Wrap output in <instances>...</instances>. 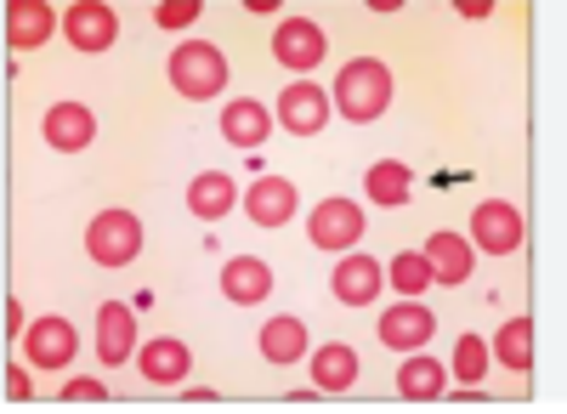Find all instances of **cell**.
I'll use <instances>...</instances> for the list:
<instances>
[{
    "mask_svg": "<svg viewBox=\"0 0 567 414\" xmlns=\"http://www.w3.org/2000/svg\"><path fill=\"white\" fill-rule=\"evenodd\" d=\"M23 330V307L18 301H7V335H18Z\"/></svg>",
    "mask_w": 567,
    "mask_h": 414,
    "instance_id": "obj_32",
    "label": "cell"
},
{
    "mask_svg": "<svg viewBox=\"0 0 567 414\" xmlns=\"http://www.w3.org/2000/svg\"><path fill=\"white\" fill-rule=\"evenodd\" d=\"M363 194L374 199V205H409V194H414V176H409V165H398V159H381V165H369V176H363Z\"/></svg>",
    "mask_w": 567,
    "mask_h": 414,
    "instance_id": "obj_22",
    "label": "cell"
},
{
    "mask_svg": "<svg viewBox=\"0 0 567 414\" xmlns=\"http://www.w3.org/2000/svg\"><path fill=\"white\" fill-rule=\"evenodd\" d=\"M136 370H142V381H154V386H176V381H187V346L182 341H148L136 352Z\"/></svg>",
    "mask_w": 567,
    "mask_h": 414,
    "instance_id": "obj_19",
    "label": "cell"
},
{
    "mask_svg": "<svg viewBox=\"0 0 567 414\" xmlns=\"http://www.w3.org/2000/svg\"><path fill=\"white\" fill-rule=\"evenodd\" d=\"M171 85L182 91V97L205 103V97H216V91L227 85V58L216 52L210 40H187V45L171 52Z\"/></svg>",
    "mask_w": 567,
    "mask_h": 414,
    "instance_id": "obj_2",
    "label": "cell"
},
{
    "mask_svg": "<svg viewBox=\"0 0 567 414\" xmlns=\"http://www.w3.org/2000/svg\"><path fill=\"white\" fill-rule=\"evenodd\" d=\"M272 58L290 69V74H312L323 63V29L307 23V18H284L272 29Z\"/></svg>",
    "mask_w": 567,
    "mask_h": 414,
    "instance_id": "obj_6",
    "label": "cell"
},
{
    "mask_svg": "<svg viewBox=\"0 0 567 414\" xmlns=\"http://www.w3.org/2000/svg\"><path fill=\"white\" fill-rule=\"evenodd\" d=\"M221 136H227L233 148H261L267 136H272V120H267L261 103L239 97V103H227V108H221Z\"/></svg>",
    "mask_w": 567,
    "mask_h": 414,
    "instance_id": "obj_17",
    "label": "cell"
},
{
    "mask_svg": "<svg viewBox=\"0 0 567 414\" xmlns=\"http://www.w3.org/2000/svg\"><path fill=\"white\" fill-rule=\"evenodd\" d=\"M221 290H227V301L256 307V301L272 296V267L256 261V256H233V261L221 267Z\"/></svg>",
    "mask_w": 567,
    "mask_h": 414,
    "instance_id": "obj_15",
    "label": "cell"
},
{
    "mask_svg": "<svg viewBox=\"0 0 567 414\" xmlns=\"http://www.w3.org/2000/svg\"><path fill=\"white\" fill-rule=\"evenodd\" d=\"M63 34L74 52H109V45L120 40V18L103 7V0H80V7L63 12Z\"/></svg>",
    "mask_w": 567,
    "mask_h": 414,
    "instance_id": "obj_7",
    "label": "cell"
},
{
    "mask_svg": "<svg viewBox=\"0 0 567 414\" xmlns=\"http://www.w3.org/2000/svg\"><path fill=\"white\" fill-rule=\"evenodd\" d=\"M312 381H318V392H352V381H358V352L341 346V341L318 346V352H312Z\"/></svg>",
    "mask_w": 567,
    "mask_h": 414,
    "instance_id": "obj_20",
    "label": "cell"
},
{
    "mask_svg": "<svg viewBox=\"0 0 567 414\" xmlns=\"http://www.w3.org/2000/svg\"><path fill=\"white\" fill-rule=\"evenodd\" d=\"M40 131L58 154H80V148H91V136H97V114H91L85 103H52Z\"/></svg>",
    "mask_w": 567,
    "mask_h": 414,
    "instance_id": "obj_9",
    "label": "cell"
},
{
    "mask_svg": "<svg viewBox=\"0 0 567 414\" xmlns=\"http://www.w3.org/2000/svg\"><path fill=\"white\" fill-rule=\"evenodd\" d=\"M159 29H187V23H199V0H165V7L154 12Z\"/></svg>",
    "mask_w": 567,
    "mask_h": 414,
    "instance_id": "obj_28",
    "label": "cell"
},
{
    "mask_svg": "<svg viewBox=\"0 0 567 414\" xmlns=\"http://www.w3.org/2000/svg\"><path fill=\"white\" fill-rule=\"evenodd\" d=\"M233 205H239V188H233V176H221V170H205V176H194V188H187V210H194V216H205V221L227 216Z\"/></svg>",
    "mask_w": 567,
    "mask_h": 414,
    "instance_id": "obj_21",
    "label": "cell"
},
{
    "mask_svg": "<svg viewBox=\"0 0 567 414\" xmlns=\"http://www.w3.org/2000/svg\"><path fill=\"white\" fill-rule=\"evenodd\" d=\"M494 352H499L505 370H516V375L534 370V324H528V318H505V330H499Z\"/></svg>",
    "mask_w": 567,
    "mask_h": 414,
    "instance_id": "obj_25",
    "label": "cell"
},
{
    "mask_svg": "<svg viewBox=\"0 0 567 414\" xmlns=\"http://www.w3.org/2000/svg\"><path fill=\"white\" fill-rule=\"evenodd\" d=\"M432 330H437V318L425 312L420 301H398V307H386V312H381V341H386V346H398V352L425 346V341H432Z\"/></svg>",
    "mask_w": 567,
    "mask_h": 414,
    "instance_id": "obj_13",
    "label": "cell"
},
{
    "mask_svg": "<svg viewBox=\"0 0 567 414\" xmlns=\"http://www.w3.org/2000/svg\"><path fill=\"white\" fill-rule=\"evenodd\" d=\"M454 375H460L465 386H477V381L488 375V341H483V335L465 330V335L454 341Z\"/></svg>",
    "mask_w": 567,
    "mask_h": 414,
    "instance_id": "obj_27",
    "label": "cell"
},
{
    "mask_svg": "<svg viewBox=\"0 0 567 414\" xmlns=\"http://www.w3.org/2000/svg\"><path fill=\"white\" fill-rule=\"evenodd\" d=\"M278 120H284V131L312 136L329 120V97H323L312 80H296V85H284V97H278Z\"/></svg>",
    "mask_w": 567,
    "mask_h": 414,
    "instance_id": "obj_10",
    "label": "cell"
},
{
    "mask_svg": "<svg viewBox=\"0 0 567 414\" xmlns=\"http://www.w3.org/2000/svg\"><path fill=\"white\" fill-rule=\"evenodd\" d=\"M494 7H488V0H460V18H488Z\"/></svg>",
    "mask_w": 567,
    "mask_h": 414,
    "instance_id": "obj_31",
    "label": "cell"
},
{
    "mask_svg": "<svg viewBox=\"0 0 567 414\" xmlns=\"http://www.w3.org/2000/svg\"><path fill=\"white\" fill-rule=\"evenodd\" d=\"M307 352V324L301 318H272V324H261V358L267 363H296Z\"/></svg>",
    "mask_w": 567,
    "mask_h": 414,
    "instance_id": "obj_24",
    "label": "cell"
},
{
    "mask_svg": "<svg viewBox=\"0 0 567 414\" xmlns=\"http://www.w3.org/2000/svg\"><path fill=\"white\" fill-rule=\"evenodd\" d=\"M336 108L347 120H358V125L381 120L392 108V69L381 58H352L341 69V80H336Z\"/></svg>",
    "mask_w": 567,
    "mask_h": 414,
    "instance_id": "obj_1",
    "label": "cell"
},
{
    "mask_svg": "<svg viewBox=\"0 0 567 414\" xmlns=\"http://www.w3.org/2000/svg\"><path fill=\"white\" fill-rule=\"evenodd\" d=\"M131 352H136V318H131V307L103 301L97 307V358H103V370L131 363Z\"/></svg>",
    "mask_w": 567,
    "mask_h": 414,
    "instance_id": "obj_11",
    "label": "cell"
},
{
    "mask_svg": "<svg viewBox=\"0 0 567 414\" xmlns=\"http://www.w3.org/2000/svg\"><path fill=\"white\" fill-rule=\"evenodd\" d=\"M63 397H69V403H97V397H103V381H69Z\"/></svg>",
    "mask_w": 567,
    "mask_h": 414,
    "instance_id": "obj_29",
    "label": "cell"
},
{
    "mask_svg": "<svg viewBox=\"0 0 567 414\" xmlns=\"http://www.w3.org/2000/svg\"><path fill=\"white\" fill-rule=\"evenodd\" d=\"M7 392H12V397H34V392H29V375H23V370H7Z\"/></svg>",
    "mask_w": 567,
    "mask_h": 414,
    "instance_id": "obj_30",
    "label": "cell"
},
{
    "mask_svg": "<svg viewBox=\"0 0 567 414\" xmlns=\"http://www.w3.org/2000/svg\"><path fill=\"white\" fill-rule=\"evenodd\" d=\"M307 234H312L318 250H352L363 239V210L352 199H323L307 221Z\"/></svg>",
    "mask_w": 567,
    "mask_h": 414,
    "instance_id": "obj_8",
    "label": "cell"
},
{
    "mask_svg": "<svg viewBox=\"0 0 567 414\" xmlns=\"http://www.w3.org/2000/svg\"><path fill=\"white\" fill-rule=\"evenodd\" d=\"M420 256L432 261V279H437V284H465L471 267H477V256H471V245H465L460 234H432Z\"/></svg>",
    "mask_w": 567,
    "mask_h": 414,
    "instance_id": "obj_16",
    "label": "cell"
},
{
    "mask_svg": "<svg viewBox=\"0 0 567 414\" xmlns=\"http://www.w3.org/2000/svg\"><path fill=\"white\" fill-rule=\"evenodd\" d=\"M443 363L437 358H403V370H398V392L403 397H414V403H432V397H443Z\"/></svg>",
    "mask_w": 567,
    "mask_h": 414,
    "instance_id": "obj_23",
    "label": "cell"
},
{
    "mask_svg": "<svg viewBox=\"0 0 567 414\" xmlns=\"http://www.w3.org/2000/svg\"><path fill=\"white\" fill-rule=\"evenodd\" d=\"M374 296H381V267H374V256H341V267H336V301L369 307Z\"/></svg>",
    "mask_w": 567,
    "mask_h": 414,
    "instance_id": "obj_18",
    "label": "cell"
},
{
    "mask_svg": "<svg viewBox=\"0 0 567 414\" xmlns=\"http://www.w3.org/2000/svg\"><path fill=\"white\" fill-rule=\"evenodd\" d=\"M23 352L34 370H69L74 352H80V335L69 318H34V324L23 330Z\"/></svg>",
    "mask_w": 567,
    "mask_h": 414,
    "instance_id": "obj_4",
    "label": "cell"
},
{
    "mask_svg": "<svg viewBox=\"0 0 567 414\" xmlns=\"http://www.w3.org/2000/svg\"><path fill=\"white\" fill-rule=\"evenodd\" d=\"M392 284L403 290V301H420L425 284H432V261H425L420 250H403V256L392 261Z\"/></svg>",
    "mask_w": 567,
    "mask_h": 414,
    "instance_id": "obj_26",
    "label": "cell"
},
{
    "mask_svg": "<svg viewBox=\"0 0 567 414\" xmlns=\"http://www.w3.org/2000/svg\"><path fill=\"white\" fill-rule=\"evenodd\" d=\"M471 239H477L488 256H516L523 250V210L505 205V199L477 205V216H471Z\"/></svg>",
    "mask_w": 567,
    "mask_h": 414,
    "instance_id": "obj_5",
    "label": "cell"
},
{
    "mask_svg": "<svg viewBox=\"0 0 567 414\" xmlns=\"http://www.w3.org/2000/svg\"><path fill=\"white\" fill-rule=\"evenodd\" d=\"M142 250V221L131 210H103L97 221L85 227V256L97 267H125Z\"/></svg>",
    "mask_w": 567,
    "mask_h": 414,
    "instance_id": "obj_3",
    "label": "cell"
},
{
    "mask_svg": "<svg viewBox=\"0 0 567 414\" xmlns=\"http://www.w3.org/2000/svg\"><path fill=\"white\" fill-rule=\"evenodd\" d=\"M58 29L52 7L45 0H12L7 7V40H12V52H34V45H45Z\"/></svg>",
    "mask_w": 567,
    "mask_h": 414,
    "instance_id": "obj_14",
    "label": "cell"
},
{
    "mask_svg": "<svg viewBox=\"0 0 567 414\" xmlns=\"http://www.w3.org/2000/svg\"><path fill=\"white\" fill-rule=\"evenodd\" d=\"M245 210L256 227H284L296 216V182H284V176H256L250 182V194H245Z\"/></svg>",
    "mask_w": 567,
    "mask_h": 414,
    "instance_id": "obj_12",
    "label": "cell"
}]
</instances>
